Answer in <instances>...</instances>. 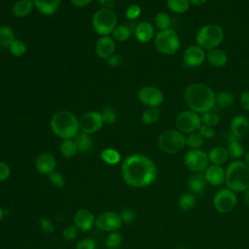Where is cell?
I'll list each match as a JSON object with an SVG mask.
<instances>
[{
    "mask_svg": "<svg viewBox=\"0 0 249 249\" xmlns=\"http://www.w3.org/2000/svg\"><path fill=\"white\" fill-rule=\"evenodd\" d=\"M122 176L127 185L134 188H144L156 180L157 167L147 156L135 154L125 158L123 161Z\"/></svg>",
    "mask_w": 249,
    "mask_h": 249,
    "instance_id": "cell-1",
    "label": "cell"
},
{
    "mask_svg": "<svg viewBox=\"0 0 249 249\" xmlns=\"http://www.w3.org/2000/svg\"><path fill=\"white\" fill-rule=\"evenodd\" d=\"M215 96L213 89L201 83L190 85L184 91V101L188 108L200 115L213 109Z\"/></svg>",
    "mask_w": 249,
    "mask_h": 249,
    "instance_id": "cell-2",
    "label": "cell"
},
{
    "mask_svg": "<svg viewBox=\"0 0 249 249\" xmlns=\"http://www.w3.org/2000/svg\"><path fill=\"white\" fill-rule=\"evenodd\" d=\"M50 125L53 132L63 140L74 138L80 129L77 117L66 110L54 113L51 119Z\"/></svg>",
    "mask_w": 249,
    "mask_h": 249,
    "instance_id": "cell-3",
    "label": "cell"
},
{
    "mask_svg": "<svg viewBox=\"0 0 249 249\" xmlns=\"http://www.w3.org/2000/svg\"><path fill=\"white\" fill-rule=\"evenodd\" d=\"M225 184L234 193L246 192L249 189V166L241 160L230 162L226 168Z\"/></svg>",
    "mask_w": 249,
    "mask_h": 249,
    "instance_id": "cell-4",
    "label": "cell"
},
{
    "mask_svg": "<svg viewBox=\"0 0 249 249\" xmlns=\"http://www.w3.org/2000/svg\"><path fill=\"white\" fill-rule=\"evenodd\" d=\"M225 37L224 29L216 23H208L201 26L196 35V43L205 51H210L222 44Z\"/></svg>",
    "mask_w": 249,
    "mask_h": 249,
    "instance_id": "cell-5",
    "label": "cell"
},
{
    "mask_svg": "<svg viewBox=\"0 0 249 249\" xmlns=\"http://www.w3.org/2000/svg\"><path fill=\"white\" fill-rule=\"evenodd\" d=\"M117 26V15L112 9L101 8L92 16V27L94 31L101 35L107 36L112 34Z\"/></svg>",
    "mask_w": 249,
    "mask_h": 249,
    "instance_id": "cell-6",
    "label": "cell"
},
{
    "mask_svg": "<svg viewBox=\"0 0 249 249\" xmlns=\"http://www.w3.org/2000/svg\"><path fill=\"white\" fill-rule=\"evenodd\" d=\"M185 140L186 136L178 129H167L159 136L158 146L165 154H176L186 146Z\"/></svg>",
    "mask_w": 249,
    "mask_h": 249,
    "instance_id": "cell-7",
    "label": "cell"
},
{
    "mask_svg": "<svg viewBox=\"0 0 249 249\" xmlns=\"http://www.w3.org/2000/svg\"><path fill=\"white\" fill-rule=\"evenodd\" d=\"M156 49L162 54L171 55L176 53L180 49V39L173 29L159 31L154 40Z\"/></svg>",
    "mask_w": 249,
    "mask_h": 249,
    "instance_id": "cell-8",
    "label": "cell"
},
{
    "mask_svg": "<svg viewBox=\"0 0 249 249\" xmlns=\"http://www.w3.org/2000/svg\"><path fill=\"white\" fill-rule=\"evenodd\" d=\"M201 124L200 115L190 109L180 112L175 119L176 129L183 134H190L197 131Z\"/></svg>",
    "mask_w": 249,
    "mask_h": 249,
    "instance_id": "cell-9",
    "label": "cell"
},
{
    "mask_svg": "<svg viewBox=\"0 0 249 249\" xmlns=\"http://www.w3.org/2000/svg\"><path fill=\"white\" fill-rule=\"evenodd\" d=\"M237 203L236 193L229 188L220 189L213 196V205L217 212L227 214L231 212Z\"/></svg>",
    "mask_w": 249,
    "mask_h": 249,
    "instance_id": "cell-10",
    "label": "cell"
},
{
    "mask_svg": "<svg viewBox=\"0 0 249 249\" xmlns=\"http://www.w3.org/2000/svg\"><path fill=\"white\" fill-rule=\"evenodd\" d=\"M184 164L193 173L204 172L210 164L208 154L201 149L189 150L184 156Z\"/></svg>",
    "mask_w": 249,
    "mask_h": 249,
    "instance_id": "cell-11",
    "label": "cell"
},
{
    "mask_svg": "<svg viewBox=\"0 0 249 249\" xmlns=\"http://www.w3.org/2000/svg\"><path fill=\"white\" fill-rule=\"evenodd\" d=\"M137 98L147 107H160L163 102V94L161 90L154 86L140 88L137 92Z\"/></svg>",
    "mask_w": 249,
    "mask_h": 249,
    "instance_id": "cell-12",
    "label": "cell"
},
{
    "mask_svg": "<svg viewBox=\"0 0 249 249\" xmlns=\"http://www.w3.org/2000/svg\"><path fill=\"white\" fill-rule=\"evenodd\" d=\"M206 60V52L198 45H191L183 53V64L188 68H196Z\"/></svg>",
    "mask_w": 249,
    "mask_h": 249,
    "instance_id": "cell-13",
    "label": "cell"
},
{
    "mask_svg": "<svg viewBox=\"0 0 249 249\" xmlns=\"http://www.w3.org/2000/svg\"><path fill=\"white\" fill-rule=\"evenodd\" d=\"M103 120L100 112L89 111L86 112L79 120V127L82 132L92 134L98 131L103 125Z\"/></svg>",
    "mask_w": 249,
    "mask_h": 249,
    "instance_id": "cell-14",
    "label": "cell"
},
{
    "mask_svg": "<svg viewBox=\"0 0 249 249\" xmlns=\"http://www.w3.org/2000/svg\"><path fill=\"white\" fill-rule=\"evenodd\" d=\"M122 218L121 215L112 212V211H106L102 214H100L95 219V226L104 231H118L122 226Z\"/></svg>",
    "mask_w": 249,
    "mask_h": 249,
    "instance_id": "cell-15",
    "label": "cell"
},
{
    "mask_svg": "<svg viewBox=\"0 0 249 249\" xmlns=\"http://www.w3.org/2000/svg\"><path fill=\"white\" fill-rule=\"evenodd\" d=\"M116 50V44L113 37L101 36L95 44V53L102 59H108L111 55L114 54Z\"/></svg>",
    "mask_w": 249,
    "mask_h": 249,
    "instance_id": "cell-16",
    "label": "cell"
},
{
    "mask_svg": "<svg viewBox=\"0 0 249 249\" xmlns=\"http://www.w3.org/2000/svg\"><path fill=\"white\" fill-rule=\"evenodd\" d=\"M208 184L212 186H221L226 180V169L222 165L210 163L203 172Z\"/></svg>",
    "mask_w": 249,
    "mask_h": 249,
    "instance_id": "cell-17",
    "label": "cell"
},
{
    "mask_svg": "<svg viewBox=\"0 0 249 249\" xmlns=\"http://www.w3.org/2000/svg\"><path fill=\"white\" fill-rule=\"evenodd\" d=\"M55 166L56 161L53 155L48 152L41 153L35 160V167L37 171L43 175H49L52 173L55 169Z\"/></svg>",
    "mask_w": 249,
    "mask_h": 249,
    "instance_id": "cell-18",
    "label": "cell"
},
{
    "mask_svg": "<svg viewBox=\"0 0 249 249\" xmlns=\"http://www.w3.org/2000/svg\"><path fill=\"white\" fill-rule=\"evenodd\" d=\"M230 132L241 139L249 133V120L244 115H236L231 121Z\"/></svg>",
    "mask_w": 249,
    "mask_h": 249,
    "instance_id": "cell-19",
    "label": "cell"
},
{
    "mask_svg": "<svg viewBox=\"0 0 249 249\" xmlns=\"http://www.w3.org/2000/svg\"><path fill=\"white\" fill-rule=\"evenodd\" d=\"M95 224L94 215L86 208L79 209L74 216V225L81 231H89Z\"/></svg>",
    "mask_w": 249,
    "mask_h": 249,
    "instance_id": "cell-20",
    "label": "cell"
},
{
    "mask_svg": "<svg viewBox=\"0 0 249 249\" xmlns=\"http://www.w3.org/2000/svg\"><path fill=\"white\" fill-rule=\"evenodd\" d=\"M207 181L204 177L203 172L193 173L188 180V187L191 193L194 195H201L206 190Z\"/></svg>",
    "mask_w": 249,
    "mask_h": 249,
    "instance_id": "cell-21",
    "label": "cell"
},
{
    "mask_svg": "<svg viewBox=\"0 0 249 249\" xmlns=\"http://www.w3.org/2000/svg\"><path fill=\"white\" fill-rule=\"evenodd\" d=\"M228 54L220 48L210 50L206 53V61L216 68L224 67L228 62Z\"/></svg>",
    "mask_w": 249,
    "mask_h": 249,
    "instance_id": "cell-22",
    "label": "cell"
},
{
    "mask_svg": "<svg viewBox=\"0 0 249 249\" xmlns=\"http://www.w3.org/2000/svg\"><path fill=\"white\" fill-rule=\"evenodd\" d=\"M134 35L139 42L147 43L154 36V26L148 21H141L136 25Z\"/></svg>",
    "mask_w": 249,
    "mask_h": 249,
    "instance_id": "cell-23",
    "label": "cell"
},
{
    "mask_svg": "<svg viewBox=\"0 0 249 249\" xmlns=\"http://www.w3.org/2000/svg\"><path fill=\"white\" fill-rule=\"evenodd\" d=\"M34 7L43 15L50 16L54 14L60 4V0H32Z\"/></svg>",
    "mask_w": 249,
    "mask_h": 249,
    "instance_id": "cell-24",
    "label": "cell"
},
{
    "mask_svg": "<svg viewBox=\"0 0 249 249\" xmlns=\"http://www.w3.org/2000/svg\"><path fill=\"white\" fill-rule=\"evenodd\" d=\"M207 154H208L209 161L212 164H217V165H223L230 158L227 148H224L222 146H215L211 148Z\"/></svg>",
    "mask_w": 249,
    "mask_h": 249,
    "instance_id": "cell-25",
    "label": "cell"
},
{
    "mask_svg": "<svg viewBox=\"0 0 249 249\" xmlns=\"http://www.w3.org/2000/svg\"><path fill=\"white\" fill-rule=\"evenodd\" d=\"M33 8L34 3L32 0H18L14 4L12 13L17 18H24L31 14Z\"/></svg>",
    "mask_w": 249,
    "mask_h": 249,
    "instance_id": "cell-26",
    "label": "cell"
},
{
    "mask_svg": "<svg viewBox=\"0 0 249 249\" xmlns=\"http://www.w3.org/2000/svg\"><path fill=\"white\" fill-rule=\"evenodd\" d=\"M74 141L77 145L78 152L80 153H89L92 150V140L89 136V134L85 132H78L77 135L74 137Z\"/></svg>",
    "mask_w": 249,
    "mask_h": 249,
    "instance_id": "cell-27",
    "label": "cell"
},
{
    "mask_svg": "<svg viewBox=\"0 0 249 249\" xmlns=\"http://www.w3.org/2000/svg\"><path fill=\"white\" fill-rule=\"evenodd\" d=\"M234 103V95L229 90H222L218 92L215 96V105L220 108L227 109L233 105Z\"/></svg>",
    "mask_w": 249,
    "mask_h": 249,
    "instance_id": "cell-28",
    "label": "cell"
},
{
    "mask_svg": "<svg viewBox=\"0 0 249 249\" xmlns=\"http://www.w3.org/2000/svg\"><path fill=\"white\" fill-rule=\"evenodd\" d=\"M15 39V32L10 26H0V48L9 49Z\"/></svg>",
    "mask_w": 249,
    "mask_h": 249,
    "instance_id": "cell-29",
    "label": "cell"
},
{
    "mask_svg": "<svg viewBox=\"0 0 249 249\" xmlns=\"http://www.w3.org/2000/svg\"><path fill=\"white\" fill-rule=\"evenodd\" d=\"M196 204V196L193 193L183 194L178 200V205L183 211H191Z\"/></svg>",
    "mask_w": 249,
    "mask_h": 249,
    "instance_id": "cell-30",
    "label": "cell"
},
{
    "mask_svg": "<svg viewBox=\"0 0 249 249\" xmlns=\"http://www.w3.org/2000/svg\"><path fill=\"white\" fill-rule=\"evenodd\" d=\"M167 8L175 14H184L190 9L189 0H166Z\"/></svg>",
    "mask_w": 249,
    "mask_h": 249,
    "instance_id": "cell-31",
    "label": "cell"
},
{
    "mask_svg": "<svg viewBox=\"0 0 249 249\" xmlns=\"http://www.w3.org/2000/svg\"><path fill=\"white\" fill-rule=\"evenodd\" d=\"M227 151H228L229 157L231 159H232L233 160H240L244 156V154H245L244 148H243V146H242V144L240 143L239 140L229 142Z\"/></svg>",
    "mask_w": 249,
    "mask_h": 249,
    "instance_id": "cell-32",
    "label": "cell"
},
{
    "mask_svg": "<svg viewBox=\"0 0 249 249\" xmlns=\"http://www.w3.org/2000/svg\"><path fill=\"white\" fill-rule=\"evenodd\" d=\"M160 110L159 107H148L141 115V120L145 124H153L159 121Z\"/></svg>",
    "mask_w": 249,
    "mask_h": 249,
    "instance_id": "cell-33",
    "label": "cell"
},
{
    "mask_svg": "<svg viewBox=\"0 0 249 249\" xmlns=\"http://www.w3.org/2000/svg\"><path fill=\"white\" fill-rule=\"evenodd\" d=\"M60 153L65 158H72L78 153L77 145L73 138L71 139H64L60 144Z\"/></svg>",
    "mask_w": 249,
    "mask_h": 249,
    "instance_id": "cell-34",
    "label": "cell"
},
{
    "mask_svg": "<svg viewBox=\"0 0 249 249\" xmlns=\"http://www.w3.org/2000/svg\"><path fill=\"white\" fill-rule=\"evenodd\" d=\"M203 143H204V139L197 131L187 134L186 136L185 144L190 150H198L202 147Z\"/></svg>",
    "mask_w": 249,
    "mask_h": 249,
    "instance_id": "cell-35",
    "label": "cell"
},
{
    "mask_svg": "<svg viewBox=\"0 0 249 249\" xmlns=\"http://www.w3.org/2000/svg\"><path fill=\"white\" fill-rule=\"evenodd\" d=\"M155 24L160 31L170 29L171 18L165 12H159L155 16Z\"/></svg>",
    "mask_w": 249,
    "mask_h": 249,
    "instance_id": "cell-36",
    "label": "cell"
},
{
    "mask_svg": "<svg viewBox=\"0 0 249 249\" xmlns=\"http://www.w3.org/2000/svg\"><path fill=\"white\" fill-rule=\"evenodd\" d=\"M100 158L104 162L108 164H117L121 160L120 153L113 148H107L103 150L100 154Z\"/></svg>",
    "mask_w": 249,
    "mask_h": 249,
    "instance_id": "cell-37",
    "label": "cell"
},
{
    "mask_svg": "<svg viewBox=\"0 0 249 249\" xmlns=\"http://www.w3.org/2000/svg\"><path fill=\"white\" fill-rule=\"evenodd\" d=\"M112 37L118 42H124L130 37V29L127 25L119 24L113 30Z\"/></svg>",
    "mask_w": 249,
    "mask_h": 249,
    "instance_id": "cell-38",
    "label": "cell"
},
{
    "mask_svg": "<svg viewBox=\"0 0 249 249\" xmlns=\"http://www.w3.org/2000/svg\"><path fill=\"white\" fill-rule=\"evenodd\" d=\"M200 119H201V124H205V125H208V126H211V127L217 125L220 122L219 115L216 112H213L212 110L201 114Z\"/></svg>",
    "mask_w": 249,
    "mask_h": 249,
    "instance_id": "cell-39",
    "label": "cell"
},
{
    "mask_svg": "<svg viewBox=\"0 0 249 249\" xmlns=\"http://www.w3.org/2000/svg\"><path fill=\"white\" fill-rule=\"evenodd\" d=\"M122 239L123 236L121 234L120 231H111L107 238H106V246L108 249H117L120 247L121 243H122Z\"/></svg>",
    "mask_w": 249,
    "mask_h": 249,
    "instance_id": "cell-40",
    "label": "cell"
},
{
    "mask_svg": "<svg viewBox=\"0 0 249 249\" xmlns=\"http://www.w3.org/2000/svg\"><path fill=\"white\" fill-rule=\"evenodd\" d=\"M9 51L14 56L18 57V56H22L26 53L27 47H26V45L24 44L23 41L18 40V39H15V41L9 47Z\"/></svg>",
    "mask_w": 249,
    "mask_h": 249,
    "instance_id": "cell-41",
    "label": "cell"
},
{
    "mask_svg": "<svg viewBox=\"0 0 249 249\" xmlns=\"http://www.w3.org/2000/svg\"><path fill=\"white\" fill-rule=\"evenodd\" d=\"M100 114H101L103 123H105V124H113V123L116 122L117 115H116L115 110L112 107H109V106L108 107H104L102 109V111L100 112Z\"/></svg>",
    "mask_w": 249,
    "mask_h": 249,
    "instance_id": "cell-42",
    "label": "cell"
},
{
    "mask_svg": "<svg viewBox=\"0 0 249 249\" xmlns=\"http://www.w3.org/2000/svg\"><path fill=\"white\" fill-rule=\"evenodd\" d=\"M49 180L52 183L53 186L55 188H62L65 184L64 177L61 175V173L53 170L52 173L49 174Z\"/></svg>",
    "mask_w": 249,
    "mask_h": 249,
    "instance_id": "cell-43",
    "label": "cell"
},
{
    "mask_svg": "<svg viewBox=\"0 0 249 249\" xmlns=\"http://www.w3.org/2000/svg\"><path fill=\"white\" fill-rule=\"evenodd\" d=\"M78 233V228L75 225H69L67 226L63 231H62V236L65 240L67 241H71L74 238H76Z\"/></svg>",
    "mask_w": 249,
    "mask_h": 249,
    "instance_id": "cell-44",
    "label": "cell"
},
{
    "mask_svg": "<svg viewBox=\"0 0 249 249\" xmlns=\"http://www.w3.org/2000/svg\"><path fill=\"white\" fill-rule=\"evenodd\" d=\"M197 132L202 136V138L205 140H210L213 139L215 137V130L213 127L205 125V124H201L200 127L198 128Z\"/></svg>",
    "mask_w": 249,
    "mask_h": 249,
    "instance_id": "cell-45",
    "label": "cell"
},
{
    "mask_svg": "<svg viewBox=\"0 0 249 249\" xmlns=\"http://www.w3.org/2000/svg\"><path fill=\"white\" fill-rule=\"evenodd\" d=\"M140 14L141 8L137 4H132L125 10V17L128 19H135L140 16Z\"/></svg>",
    "mask_w": 249,
    "mask_h": 249,
    "instance_id": "cell-46",
    "label": "cell"
},
{
    "mask_svg": "<svg viewBox=\"0 0 249 249\" xmlns=\"http://www.w3.org/2000/svg\"><path fill=\"white\" fill-rule=\"evenodd\" d=\"M96 242L92 238H84L79 241L76 245L75 249H95Z\"/></svg>",
    "mask_w": 249,
    "mask_h": 249,
    "instance_id": "cell-47",
    "label": "cell"
},
{
    "mask_svg": "<svg viewBox=\"0 0 249 249\" xmlns=\"http://www.w3.org/2000/svg\"><path fill=\"white\" fill-rule=\"evenodd\" d=\"M121 218H122V221L126 223V224H130L132 223L135 218H136V213L133 209H124L122 214H121Z\"/></svg>",
    "mask_w": 249,
    "mask_h": 249,
    "instance_id": "cell-48",
    "label": "cell"
},
{
    "mask_svg": "<svg viewBox=\"0 0 249 249\" xmlns=\"http://www.w3.org/2000/svg\"><path fill=\"white\" fill-rule=\"evenodd\" d=\"M39 226H40V229L42 231H44L45 233H51L54 231V228H53V223L47 219V218H42L39 220Z\"/></svg>",
    "mask_w": 249,
    "mask_h": 249,
    "instance_id": "cell-49",
    "label": "cell"
},
{
    "mask_svg": "<svg viewBox=\"0 0 249 249\" xmlns=\"http://www.w3.org/2000/svg\"><path fill=\"white\" fill-rule=\"evenodd\" d=\"M10 174H11L10 166L4 161H0V182L7 180L10 177Z\"/></svg>",
    "mask_w": 249,
    "mask_h": 249,
    "instance_id": "cell-50",
    "label": "cell"
},
{
    "mask_svg": "<svg viewBox=\"0 0 249 249\" xmlns=\"http://www.w3.org/2000/svg\"><path fill=\"white\" fill-rule=\"evenodd\" d=\"M241 107L249 112V90H244L239 98Z\"/></svg>",
    "mask_w": 249,
    "mask_h": 249,
    "instance_id": "cell-51",
    "label": "cell"
},
{
    "mask_svg": "<svg viewBox=\"0 0 249 249\" xmlns=\"http://www.w3.org/2000/svg\"><path fill=\"white\" fill-rule=\"evenodd\" d=\"M108 65L111 67H118L122 63V57L119 54L114 53L107 59Z\"/></svg>",
    "mask_w": 249,
    "mask_h": 249,
    "instance_id": "cell-52",
    "label": "cell"
},
{
    "mask_svg": "<svg viewBox=\"0 0 249 249\" xmlns=\"http://www.w3.org/2000/svg\"><path fill=\"white\" fill-rule=\"evenodd\" d=\"M92 0H70L71 4L76 6V7H79V8H82V7H85V6H88Z\"/></svg>",
    "mask_w": 249,
    "mask_h": 249,
    "instance_id": "cell-53",
    "label": "cell"
},
{
    "mask_svg": "<svg viewBox=\"0 0 249 249\" xmlns=\"http://www.w3.org/2000/svg\"><path fill=\"white\" fill-rule=\"evenodd\" d=\"M97 2L101 5L102 8L112 9L115 5V0H97Z\"/></svg>",
    "mask_w": 249,
    "mask_h": 249,
    "instance_id": "cell-54",
    "label": "cell"
},
{
    "mask_svg": "<svg viewBox=\"0 0 249 249\" xmlns=\"http://www.w3.org/2000/svg\"><path fill=\"white\" fill-rule=\"evenodd\" d=\"M190 3L192 5H195V6H200V5H203L207 0H189Z\"/></svg>",
    "mask_w": 249,
    "mask_h": 249,
    "instance_id": "cell-55",
    "label": "cell"
},
{
    "mask_svg": "<svg viewBox=\"0 0 249 249\" xmlns=\"http://www.w3.org/2000/svg\"><path fill=\"white\" fill-rule=\"evenodd\" d=\"M243 200H244V203L247 207H249V189L244 192V197H243Z\"/></svg>",
    "mask_w": 249,
    "mask_h": 249,
    "instance_id": "cell-56",
    "label": "cell"
},
{
    "mask_svg": "<svg viewBox=\"0 0 249 249\" xmlns=\"http://www.w3.org/2000/svg\"><path fill=\"white\" fill-rule=\"evenodd\" d=\"M243 158H244V162L249 166V151H247V152H245V154H244V156H243Z\"/></svg>",
    "mask_w": 249,
    "mask_h": 249,
    "instance_id": "cell-57",
    "label": "cell"
},
{
    "mask_svg": "<svg viewBox=\"0 0 249 249\" xmlns=\"http://www.w3.org/2000/svg\"><path fill=\"white\" fill-rule=\"evenodd\" d=\"M4 215H5V211H4V209L0 206V221L4 218Z\"/></svg>",
    "mask_w": 249,
    "mask_h": 249,
    "instance_id": "cell-58",
    "label": "cell"
}]
</instances>
